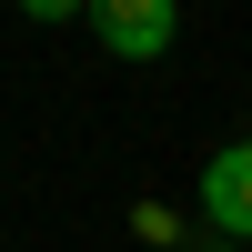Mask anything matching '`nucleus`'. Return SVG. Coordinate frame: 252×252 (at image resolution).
Wrapping results in <instances>:
<instances>
[{
  "label": "nucleus",
  "mask_w": 252,
  "mask_h": 252,
  "mask_svg": "<svg viewBox=\"0 0 252 252\" xmlns=\"http://www.w3.org/2000/svg\"><path fill=\"white\" fill-rule=\"evenodd\" d=\"M91 31H101V51H121V61H161L182 40V10L172 0H91Z\"/></svg>",
  "instance_id": "obj_1"
},
{
  "label": "nucleus",
  "mask_w": 252,
  "mask_h": 252,
  "mask_svg": "<svg viewBox=\"0 0 252 252\" xmlns=\"http://www.w3.org/2000/svg\"><path fill=\"white\" fill-rule=\"evenodd\" d=\"M202 222L232 232V242H252V141H232V152L202 161Z\"/></svg>",
  "instance_id": "obj_2"
}]
</instances>
